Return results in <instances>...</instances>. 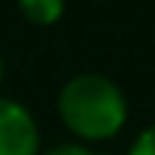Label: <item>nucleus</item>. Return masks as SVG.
I'll return each mask as SVG.
<instances>
[{
  "mask_svg": "<svg viewBox=\"0 0 155 155\" xmlns=\"http://www.w3.org/2000/svg\"><path fill=\"white\" fill-rule=\"evenodd\" d=\"M0 155H40V128L12 97H0Z\"/></svg>",
  "mask_w": 155,
  "mask_h": 155,
  "instance_id": "nucleus-2",
  "label": "nucleus"
},
{
  "mask_svg": "<svg viewBox=\"0 0 155 155\" xmlns=\"http://www.w3.org/2000/svg\"><path fill=\"white\" fill-rule=\"evenodd\" d=\"M128 155H155V125L143 128V131L134 137V143H131Z\"/></svg>",
  "mask_w": 155,
  "mask_h": 155,
  "instance_id": "nucleus-4",
  "label": "nucleus"
},
{
  "mask_svg": "<svg viewBox=\"0 0 155 155\" xmlns=\"http://www.w3.org/2000/svg\"><path fill=\"white\" fill-rule=\"evenodd\" d=\"M3 73H6V64H3V55H0V82H3Z\"/></svg>",
  "mask_w": 155,
  "mask_h": 155,
  "instance_id": "nucleus-6",
  "label": "nucleus"
},
{
  "mask_svg": "<svg viewBox=\"0 0 155 155\" xmlns=\"http://www.w3.org/2000/svg\"><path fill=\"white\" fill-rule=\"evenodd\" d=\"M58 116L70 134L82 140H110L128 119V101L110 76L76 73L58 94Z\"/></svg>",
  "mask_w": 155,
  "mask_h": 155,
  "instance_id": "nucleus-1",
  "label": "nucleus"
},
{
  "mask_svg": "<svg viewBox=\"0 0 155 155\" xmlns=\"http://www.w3.org/2000/svg\"><path fill=\"white\" fill-rule=\"evenodd\" d=\"M43 155H101V152H94L88 146H79V143H64V146H55V149H49Z\"/></svg>",
  "mask_w": 155,
  "mask_h": 155,
  "instance_id": "nucleus-5",
  "label": "nucleus"
},
{
  "mask_svg": "<svg viewBox=\"0 0 155 155\" xmlns=\"http://www.w3.org/2000/svg\"><path fill=\"white\" fill-rule=\"evenodd\" d=\"M18 12L31 25H55L64 15V0H18Z\"/></svg>",
  "mask_w": 155,
  "mask_h": 155,
  "instance_id": "nucleus-3",
  "label": "nucleus"
}]
</instances>
